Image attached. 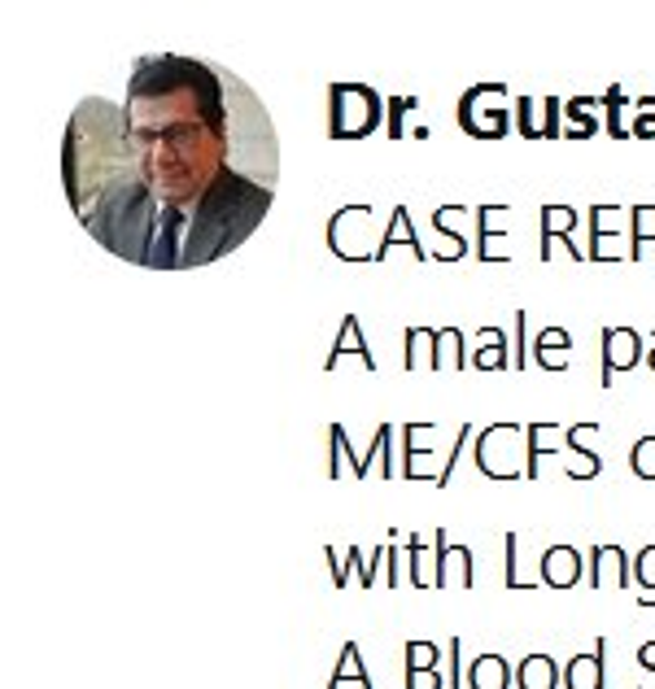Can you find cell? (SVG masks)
<instances>
[{
  "instance_id": "6da1fadb",
  "label": "cell",
  "mask_w": 655,
  "mask_h": 689,
  "mask_svg": "<svg viewBox=\"0 0 655 689\" xmlns=\"http://www.w3.org/2000/svg\"><path fill=\"white\" fill-rule=\"evenodd\" d=\"M62 184L101 249L149 271H193L240 249L272 214L280 144L240 74L149 53L123 101H79Z\"/></svg>"
},
{
  "instance_id": "7a4b0ae2",
  "label": "cell",
  "mask_w": 655,
  "mask_h": 689,
  "mask_svg": "<svg viewBox=\"0 0 655 689\" xmlns=\"http://www.w3.org/2000/svg\"><path fill=\"white\" fill-rule=\"evenodd\" d=\"M380 119H385V101L376 88L367 83L328 88V136L332 140H367L371 132H380Z\"/></svg>"
},
{
  "instance_id": "3957f363",
  "label": "cell",
  "mask_w": 655,
  "mask_h": 689,
  "mask_svg": "<svg viewBox=\"0 0 655 689\" xmlns=\"http://www.w3.org/2000/svg\"><path fill=\"white\" fill-rule=\"evenodd\" d=\"M459 127L472 140H503L515 132V101H508V83H477L459 96L454 110Z\"/></svg>"
},
{
  "instance_id": "277c9868",
  "label": "cell",
  "mask_w": 655,
  "mask_h": 689,
  "mask_svg": "<svg viewBox=\"0 0 655 689\" xmlns=\"http://www.w3.org/2000/svg\"><path fill=\"white\" fill-rule=\"evenodd\" d=\"M477 467L490 481H529V428L490 423L485 432H477Z\"/></svg>"
},
{
  "instance_id": "5b68a950",
  "label": "cell",
  "mask_w": 655,
  "mask_h": 689,
  "mask_svg": "<svg viewBox=\"0 0 655 689\" xmlns=\"http://www.w3.org/2000/svg\"><path fill=\"white\" fill-rule=\"evenodd\" d=\"M385 236H371V209L346 206L328 218V249L341 263H380Z\"/></svg>"
},
{
  "instance_id": "8992f818",
  "label": "cell",
  "mask_w": 655,
  "mask_h": 689,
  "mask_svg": "<svg viewBox=\"0 0 655 689\" xmlns=\"http://www.w3.org/2000/svg\"><path fill=\"white\" fill-rule=\"evenodd\" d=\"M515 132L524 140L564 136V101L555 92H520L515 96Z\"/></svg>"
},
{
  "instance_id": "52a82bcc",
  "label": "cell",
  "mask_w": 655,
  "mask_h": 689,
  "mask_svg": "<svg viewBox=\"0 0 655 689\" xmlns=\"http://www.w3.org/2000/svg\"><path fill=\"white\" fill-rule=\"evenodd\" d=\"M328 436H332V476H341L346 472V463H350V476H371V459H380L385 463V454H389V436H393V423H380L376 428V436H371V450L367 454H355L350 450V441H346V428L341 423H332L328 428Z\"/></svg>"
},
{
  "instance_id": "ba28073f",
  "label": "cell",
  "mask_w": 655,
  "mask_h": 689,
  "mask_svg": "<svg viewBox=\"0 0 655 689\" xmlns=\"http://www.w3.org/2000/svg\"><path fill=\"white\" fill-rule=\"evenodd\" d=\"M616 236H625V206H607V202L590 206V249H585V258L590 263H621L625 254L612 245Z\"/></svg>"
},
{
  "instance_id": "9c48e42d",
  "label": "cell",
  "mask_w": 655,
  "mask_h": 689,
  "mask_svg": "<svg viewBox=\"0 0 655 689\" xmlns=\"http://www.w3.org/2000/svg\"><path fill=\"white\" fill-rule=\"evenodd\" d=\"M638 358H647V349L634 328H603V389H612L616 376L630 371Z\"/></svg>"
},
{
  "instance_id": "30bf717a",
  "label": "cell",
  "mask_w": 655,
  "mask_h": 689,
  "mask_svg": "<svg viewBox=\"0 0 655 689\" xmlns=\"http://www.w3.org/2000/svg\"><path fill=\"white\" fill-rule=\"evenodd\" d=\"M542 249H538V258L542 263H551L555 258V240H564L569 245V254H573V263H585V249L573 240V232H577V209L573 206H542Z\"/></svg>"
},
{
  "instance_id": "8fae6325",
  "label": "cell",
  "mask_w": 655,
  "mask_h": 689,
  "mask_svg": "<svg viewBox=\"0 0 655 689\" xmlns=\"http://www.w3.org/2000/svg\"><path fill=\"white\" fill-rule=\"evenodd\" d=\"M508 218H511V206H481L477 209V258H481L485 267H503V263H511V254L499 249V240L508 236V232H503Z\"/></svg>"
},
{
  "instance_id": "7c38bea8",
  "label": "cell",
  "mask_w": 655,
  "mask_h": 689,
  "mask_svg": "<svg viewBox=\"0 0 655 689\" xmlns=\"http://www.w3.org/2000/svg\"><path fill=\"white\" fill-rule=\"evenodd\" d=\"M346 358H359V362H364V371H376V353L367 349L359 315H346V319H341L337 344H332V353H328V371H341V362H346Z\"/></svg>"
},
{
  "instance_id": "4fadbf2b",
  "label": "cell",
  "mask_w": 655,
  "mask_h": 689,
  "mask_svg": "<svg viewBox=\"0 0 655 689\" xmlns=\"http://www.w3.org/2000/svg\"><path fill=\"white\" fill-rule=\"evenodd\" d=\"M433 585H472V551H468V546H450L446 533H437Z\"/></svg>"
},
{
  "instance_id": "5bb4252c",
  "label": "cell",
  "mask_w": 655,
  "mask_h": 689,
  "mask_svg": "<svg viewBox=\"0 0 655 689\" xmlns=\"http://www.w3.org/2000/svg\"><path fill=\"white\" fill-rule=\"evenodd\" d=\"M582 580V551L573 546H551L542 554V585L551 589H573Z\"/></svg>"
},
{
  "instance_id": "9a60e30c",
  "label": "cell",
  "mask_w": 655,
  "mask_h": 689,
  "mask_svg": "<svg viewBox=\"0 0 655 689\" xmlns=\"http://www.w3.org/2000/svg\"><path fill=\"white\" fill-rule=\"evenodd\" d=\"M603 105V96H569L564 101V140H590V136H598L603 127H598V119H594V110Z\"/></svg>"
},
{
  "instance_id": "2e32d148",
  "label": "cell",
  "mask_w": 655,
  "mask_h": 689,
  "mask_svg": "<svg viewBox=\"0 0 655 689\" xmlns=\"http://www.w3.org/2000/svg\"><path fill=\"white\" fill-rule=\"evenodd\" d=\"M533 358L542 371H569L573 362V337L564 328H542V337L533 344Z\"/></svg>"
},
{
  "instance_id": "e0dca14e",
  "label": "cell",
  "mask_w": 655,
  "mask_h": 689,
  "mask_svg": "<svg viewBox=\"0 0 655 689\" xmlns=\"http://www.w3.org/2000/svg\"><path fill=\"white\" fill-rule=\"evenodd\" d=\"M630 576V558L621 546H594L590 551V585H625Z\"/></svg>"
},
{
  "instance_id": "ac0fdd59",
  "label": "cell",
  "mask_w": 655,
  "mask_h": 689,
  "mask_svg": "<svg viewBox=\"0 0 655 689\" xmlns=\"http://www.w3.org/2000/svg\"><path fill=\"white\" fill-rule=\"evenodd\" d=\"M398 245H407V249L416 254V263H429V249H424V245H420V236L411 232V209L407 206H398L393 209V218H389V232H385V245H380V263H385Z\"/></svg>"
},
{
  "instance_id": "d6986e66",
  "label": "cell",
  "mask_w": 655,
  "mask_h": 689,
  "mask_svg": "<svg viewBox=\"0 0 655 689\" xmlns=\"http://www.w3.org/2000/svg\"><path fill=\"white\" fill-rule=\"evenodd\" d=\"M472 367L477 371H508L511 353H508V337L499 328H485L481 332V344L472 349Z\"/></svg>"
},
{
  "instance_id": "ffe728a7",
  "label": "cell",
  "mask_w": 655,
  "mask_h": 689,
  "mask_svg": "<svg viewBox=\"0 0 655 689\" xmlns=\"http://www.w3.org/2000/svg\"><path fill=\"white\" fill-rule=\"evenodd\" d=\"M647 240H655V206H630V263L643 258Z\"/></svg>"
},
{
  "instance_id": "44dd1931",
  "label": "cell",
  "mask_w": 655,
  "mask_h": 689,
  "mask_svg": "<svg viewBox=\"0 0 655 689\" xmlns=\"http://www.w3.org/2000/svg\"><path fill=\"white\" fill-rule=\"evenodd\" d=\"M463 367V337L454 328H441L433 337V371H459Z\"/></svg>"
},
{
  "instance_id": "7402d4cb",
  "label": "cell",
  "mask_w": 655,
  "mask_h": 689,
  "mask_svg": "<svg viewBox=\"0 0 655 689\" xmlns=\"http://www.w3.org/2000/svg\"><path fill=\"white\" fill-rule=\"evenodd\" d=\"M625 88L621 83H612L607 92H603V114H607V123H603V132L612 140H625L630 136V127H625Z\"/></svg>"
},
{
  "instance_id": "603a6c76",
  "label": "cell",
  "mask_w": 655,
  "mask_h": 689,
  "mask_svg": "<svg viewBox=\"0 0 655 689\" xmlns=\"http://www.w3.org/2000/svg\"><path fill=\"white\" fill-rule=\"evenodd\" d=\"M520 689H555V659L551 655H529L520 664Z\"/></svg>"
},
{
  "instance_id": "cb8c5ba5",
  "label": "cell",
  "mask_w": 655,
  "mask_h": 689,
  "mask_svg": "<svg viewBox=\"0 0 655 689\" xmlns=\"http://www.w3.org/2000/svg\"><path fill=\"white\" fill-rule=\"evenodd\" d=\"M433 337L429 328H407V371H420V367H429L433 371Z\"/></svg>"
},
{
  "instance_id": "d4e9b609",
  "label": "cell",
  "mask_w": 655,
  "mask_h": 689,
  "mask_svg": "<svg viewBox=\"0 0 655 689\" xmlns=\"http://www.w3.org/2000/svg\"><path fill=\"white\" fill-rule=\"evenodd\" d=\"M472 686L477 689H508V664L499 655H485L472 664Z\"/></svg>"
},
{
  "instance_id": "484cf974",
  "label": "cell",
  "mask_w": 655,
  "mask_h": 689,
  "mask_svg": "<svg viewBox=\"0 0 655 689\" xmlns=\"http://www.w3.org/2000/svg\"><path fill=\"white\" fill-rule=\"evenodd\" d=\"M569 689H603L598 655H582V659L569 664Z\"/></svg>"
},
{
  "instance_id": "4316f807",
  "label": "cell",
  "mask_w": 655,
  "mask_h": 689,
  "mask_svg": "<svg viewBox=\"0 0 655 689\" xmlns=\"http://www.w3.org/2000/svg\"><path fill=\"white\" fill-rule=\"evenodd\" d=\"M634 580H638V603L655 607V546L634 558Z\"/></svg>"
},
{
  "instance_id": "83f0119b",
  "label": "cell",
  "mask_w": 655,
  "mask_h": 689,
  "mask_svg": "<svg viewBox=\"0 0 655 689\" xmlns=\"http://www.w3.org/2000/svg\"><path fill=\"white\" fill-rule=\"evenodd\" d=\"M385 110H389V123H385L389 140H402L407 136V114H411V110H420V101H416V96H389V101H385Z\"/></svg>"
},
{
  "instance_id": "f1b7e54d",
  "label": "cell",
  "mask_w": 655,
  "mask_h": 689,
  "mask_svg": "<svg viewBox=\"0 0 655 689\" xmlns=\"http://www.w3.org/2000/svg\"><path fill=\"white\" fill-rule=\"evenodd\" d=\"M630 467L638 481H655V436H638V445L630 450Z\"/></svg>"
},
{
  "instance_id": "f546056e",
  "label": "cell",
  "mask_w": 655,
  "mask_h": 689,
  "mask_svg": "<svg viewBox=\"0 0 655 689\" xmlns=\"http://www.w3.org/2000/svg\"><path fill=\"white\" fill-rule=\"evenodd\" d=\"M634 110H638V119L630 123V136L634 140H655V96H638V101H634Z\"/></svg>"
},
{
  "instance_id": "4dcf8cb0",
  "label": "cell",
  "mask_w": 655,
  "mask_h": 689,
  "mask_svg": "<svg viewBox=\"0 0 655 689\" xmlns=\"http://www.w3.org/2000/svg\"><path fill=\"white\" fill-rule=\"evenodd\" d=\"M380 554L385 551L364 554V551H355V546H350V558L359 563V580H364V585H376V576H380Z\"/></svg>"
},
{
  "instance_id": "1f68e13d",
  "label": "cell",
  "mask_w": 655,
  "mask_h": 689,
  "mask_svg": "<svg viewBox=\"0 0 655 689\" xmlns=\"http://www.w3.org/2000/svg\"><path fill=\"white\" fill-rule=\"evenodd\" d=\"M524 328H529V315L515 310V349H511V367H515V371H524V358H529V353H524Z\"/></svg>"
},
{
  "instance_id": "d6a6232c",
  "label": "cell",
  "mask_w": 655,
  "mask_h": 689,
  "mask_svg": "<svg viewBox=\"0 0 655 689\" xmlns=\"http://www.w3.org/2000/svg\"><path fill=\"white\" fill-rule=\"evenodd\" d=\"M433 659H437V646H429V641H411L407 646V664L411 668H433Z\"/></svg>"
},
{
  "instance_id": "836d02e7",
  "label": "cell",
  "mask_w": 655,
  "mask_h": 689,
  "mask_svg": "<svg viewBox=\"0 0 655 689\" xmlns=\"http://www.w3.org/2000/svg\"><path fill=\"white\" fill-rule=\"evenodd\" d=\"M441 681H437L433 668H411V677H407V689H437Z\"/></svg>"
},
{
  "instance_id": "e575fe53",
  "label": "cell",
  "mask_w": 655,
  "mask_h": 689,
  "mask_svg": "<svg viewBox=\"0 0 655 689\" xmlns=\"http://www.w3.org/2000/svg\"><path fill=\"white\" fill-rule=\"evenodd\" d=\"M328 558H332V572H337V585H346V572H350V551H346V558H341V551L332 546Z\"/></svg>"
},
{
  "instance_id": "d590c367",
  "label": "cell",
  "mask_w": 655,
  "mask_h": 689,
  "mask_svg": "<svg viewBox=\"0 0 655 689\" xmlns=\"http://www.w3.org/2000/svg\"><path fill=\"white\" fill-rule=\"evenodd\" d=\"M647 367L655 371V332H652V344H647Z\"/></svg>"
}]
</instances>
